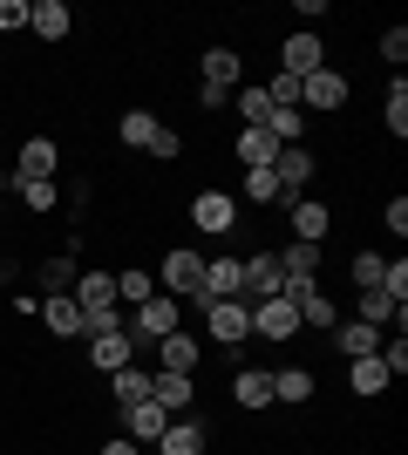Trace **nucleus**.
<instances>
[{"instance_id": "nucleus-29", "label": "nucleus", "mask_w": 408, "mask_h": 455, "mask_svg": "<svg viewBox=\"0 0 408 455\" xmlns=\"http://www.w3.org/2000/svg\"><path fill=\"white\" fill-rule=\"evenodd\" d=\"M109 380H116V408H136V401H150V374H143V367H116V374H109Z\"/></svg>"}, {"instance_id": "nucleus-37", "label": "nucleus", "mask_w": 408, "mask_h": 455, "mask_svg": "<svg viewBox=\"0 0 408 455\" xmlns=\"http://www.w3.org/2000/svg\"><path fill=\"white\" fill-rule=\"evenodd\" d=\"M245 197H252V204H279V177L272 171H245Z\"/></svg>"}, {"instance_id": "nucleus-38", "label": "nucleus", "mask_w": 408, "mask_h": 455, "mask_svg": "<svg viewBox=\"0 0 408 455\" xmlns=\"http://www.w3.org/2000/svg\"><path fill=\"white\" fill-rule=\"evenodd\" d=\"M381 266H388L381 251H361V259H354V285H361V292H374V285H381Z\"/></svg>"}, {"instance_id": "nucleus-41", "label": "nucleus", "mask_w": 408, "mask_h": 455, "mask_svg": "<svg viewBox=\"0 0 408 455\" xmlns=\"http://www.w3.org/2000/svg\"><path fill=\"white\" fill-rule=\"evenodd\" d=\"M14 28H28V0H0V35H14Z\"/></svg>"}, {"instance_id": "nucleus-36", "label": "nucleus", "mask_w": 408, "mask_h": 455, "mask_svg": "<svg viewBox=\"0 0 408 455\" xmlns=\"http://www.w3.org/2000/svg\"><path fill=\"white\" fill-rule=\"evenodd\" d=\"M381 61H388L395 76H402V61H408V28H402V20H395L388 35H381Z\"/></svg>"}, {"instance_id": "nucleus-14", "label": "nucleus", "mask_w": 408, "mask_h": 455, "mask_svg": "<svg viewBox=\"0 0 408 455\" xmlns=\"http://www.w3.org/2000/svg\"><path fill=\"white\" fill-rule=\"evenodd\" d=\"M164 428H171V415H164L156 401H136V408H123V435H130L136 449H143V442L156 449V435H164Z\"/></svg>"}, {"instance_id": "nucleus-28", "label": "nucleus", "mask_w": 408, "mask_h": 455, "mask_svg": "<svg viewBox=\"0 0 408 455\" xmlns=\"http://www.w3.org/2000/svg\"><path fill=\"white\" fill-rule=\"evenodd\" d=\"M272 401H313V374L307 367H279V374H272Z\"/></svg>"}, {"instance_id": "nucleus-3", "label": "nucleus", "mask_w": 408, "mask_h": 455, "mask_svg": "<svg viewBox=\"0 0 408 455\" xmlns=\"http://www.w3.org/2000/svg\"><path fill=\"white\" fill-rule=\"evenodd\" d=\"M245 292V259H204V292H197V313L218 299H238Z\"/></svg>"}, {"instance_id": "nucleus-17", "label": "nucleus", "mask_w": 408, "mask_h": 455, "mask_svg": "<svg viewBox=\"0 0 408 455\" xmlns=\"http://www.w3.org/2000/svg\"><path fill=\"white\" fill-rule=\"evenodd\" d=\"M232 401H238V408H252V415H259V408H272V374H266V367H238Z\"/></svg>"}, {"instance_id": "nucleus-18", "label": "nucleus", "mask_w": 408, "mask_h": 455, "mask_svg": "<svg viewBox=\"0 0 408 455\" xmlns=\"http://www.w3.org/2000/svg\"><path fill=\"white\" fill-rule=\"evenodd\" d=\"M381 340H388V333H381V326H361V320L333 326V347H340L348 361H361V354H381Z\"/></svg>"}, {"instance_id": "nucleus-22", "label": "nucleus", "mask_w": 408, "mask_h": 455, "mask_svg": "<svg viewBox=\"0 0 408 455\" xmlns=\"http://www.w3.org/2000/svg\"><path fill=\"white\" fill-rule=\"evenodd\" d=\"M279 259V279H313L320 272V245H307V238H286V251H272Z\"/></svg>"}, {"instance_id": "nucleus-27", "label": "nucleus", "mask_w": 408, "mask_h": 455, "mask_svg": "<svg viewBox=\"0 0 408 455\" xmlns=\"http://www.w3.org/2000/svg\"><path fill=\"white\" fill-rule=\"evenodd\" d=\"M381 116H388L395 143L408 136V76H388V95H381Z\"/></svg>"}, {"instance_id": "nucleus-13", "label": "nucleus", "mask_w": 408, "mask_h": 455, "mask_svg": "<svg viewBox=\"0 0 408 455\" xmlns=\"http://www.w3.org/2000/svg\"><path fill=\"white\" fill-rule=\"evenodd\" d=\"M197 354H204V347H197L191 333H184V326L156 340V367H164V374H197Z\"/></svg>"}, {"instance_id": "nucleus-26", "label": "nucleus", "mask_w": 408, "mask_h": 455, "mask_svg": "<svg viewBox=\"0 0 408 455\" xmlns=\"http://www.w3.org/2000/svg\"><path fill=\"white\" fill-rule=\"evenodd\" d=\"M272 156H279V143L266 130H238V164L245 171H272Z\"/></svg>"}, {"instance_id": "nucleus-30", "label": "nucleus", "mask_w": 408, "mask_h": 455, "mask_svg": "<svg viewBox=\"0 0 408 455\" xmlns=\"http://www.w3.org/2000/svg\"><path fill=\"white\" fill-rule=\"evenodd\" d=\"M266 136L279 143V150H286V143H307V116H300V109H272L266 116Z\"/></svg>"}, {"instance_id": "nucleus-10", "label": "nucleus", "mask_w": 408, "mask_h": 455, "mask_svg": "<svg viewBox=\"0 0 408 455\" xmlns=\"http://www.w3.org/2000/svg\"><path fill=\"white\" fill-rule=\"evenodd\" d=\"M279 259H272V251H252V259H245V292H238V299L245 306H259V299H279Z\"/></svg>"}, {"instance_id": "nucleus-5", "label": "nucleus", "mask_w": 408, "mask_h": 455, "mask_svg": "<svg viewBox=\"0 0 408 455\" xmlns=\"http://www.w3.org/2000/svg\"><path fill=\"white\" fill-rule=\"evenodd\" d=\"M348 102V76L340 68H313L307 82H300V109H320V116H333Z\"/></svg>"}, {"instance_id": "nucleus-9", "label": "nucleus", "mask_w": 408, "mask_h": 455, "mask_svg": "<svg viewBox=\"0 0 408 455\" xmlns=\"http://www.w3.org/2000/svg\"><path fill=\"white\" fill-rule=\"evenodd\" d=\"M300 333V313L286 299H259L252 306V340H292Z\"/></svg>"}, {"instance_id": "nucleus-12", "label": "nucleus", "mask_w": 408, "mask_h": 455, "mask_svg": "<svg viewBox=\"0 0 408 455\" xmlns=\"http://www.w3.org/2000/svg\"><path fill=\"white\" fill-rule=\"evenodd\" d=\"M204 442H212V435H204V421H197V415H177L171 428L156 435V455H204Z\"/></svg>"}, {"instance_id": "nucleus-11", "label": "nucleus", "mask_w": 408, "mask_h": 455, "mask_svg": "<svg viewBox=\"0 0 408 455\" xmlns=\"http://www.w3.org/2000/svg\"><path fill=\"white\" fill-rule=\"evenodd\" d=\"M136 347H143V340H136L130 326H123V333H96V340H89V361H96L102 374H116V367L136 361Z\"/></svg>"}, {"instance_id": "nucleus-23", "label": "nucleus", "mask_w": 408, "mask_h": 455, "mask_svg": "<svg viewBox=\"0 0 408 455\" xmlns=\"http://www.w3.org/2000/svg\"><path fill=\"white\" fill-rule=\"evenodd\" d=\"M76 306H82V313L116 306V272H82V279H76Z\"/></svg>"}, {"instance_id": "nucleus-16", "label": "nucleus", "mask_w": 408, "mask_h": 455, "mask_svg": "<svg viewBox=\"0 0 408 455\" xmlns=\"http://www.w3.org/2000/svg\"><path fill=\"white\" fill-rule=\"evenodd\" d=\"M55 164H61V150L48 143V136H28V143H20V156H14V171L28 177V184H41V177H55Z\"/></svg>"}, {"instance_id": "nucleus-46", "label": "nucleus", "mask_w": 408, "mask_h": 455, "mask_svg": "<svg viewBox=\"0 0 408 455\" xmlns=\"http://www.w3.org/2000/svg\"><path fill=\"white\" fill-rule=\"evenodd\" d=\"M0 211H7V190H0Z\"/></svg>"}, {"instance_id": "nucleus-20", "label": "nucleus", "mask_w": 408, "mask_h": 455, "mask_svg": "<svg viewBox=\"0 0 408 455\" xmlns=\"http://www.w3.org/2000/svg\"><path fill=\"white\" fill-rule=\"evenodd\" d=\"M28 28L41 41H68V7L61 0H28Z\"/></svg>"}, {"instance_id": "nucleus-34", "label": "nucleus", "mask_w": 408, "mask_h": 455, "mask_svg": "<svg viewBox=\"0 0 408 455\" xmlns=\"http://www.w3.org/2000/svg\"><path fill=\"white\" fill-rule=\"evenodd\" d=\"M20 204H28V211H55L61 204V184H55V177H41V184L20 177Z\"/></svg>"}, {"instance_id": "nucleus-33", "label": "nucleus", "mask_w": 408, "mask_h": 455, "mask_svg": "<svg viewBox=\"0 0 408 455\" xmlns=\"http://www.w3.org/2000/svg\"><path fill=\"white\" fill-rule=\"evenodd\" d=\"M156 292V272H123L116 279V306H143Z\"/></svg>"}, {"instance_id": "nucleus-31", "label": "nucleus", "mask_w": 408, "mask_h": 455, "mask_svg": "<svg viewBox=\"0 0 408 455\" xmlns=\"http://www.w3.org/2000/svg\"><path fill=\"white\" fill-rule=\"evenodd\" d=\"M238 116H245V130H266V116H272V95H266V82L238 89Z\"/></svg>"}, {"instance_id": "nucleus-7", "label": "nucleus", "mask_w": 408, "mask_h": 455, "mask_svg": "<svg viewBox=\"0 0 408 455\" xmlns=\"http://www.w3.org/2000/svg\"><path fill=\"white\" fill-rule=\"evenodd\" d=\"M191 225L212 231V238H225V231L238 225V204L225 197V190H197V197H191Z\"/></svg>"}, {"instance_id": "nucleus-45", "label": "nucleus", "mask_w": 408, "mask_h": 455, "mask_svg": "<svg viewBox=\"0 0 408 455\" xmlns=\"http://www.w3.org/2000/svg\"><path fill=\"white\" fill-rule=\"evenodd\" d=\"M96 455H136V442H130V435H123V442H102Z\"/></svg>"}, {"instance_id": "nucleus-24", "label": "nucleus", "mask_w": 408, "mask_h": 455, "mask_svg": "<svg viewBox=\"0 0 408 455\" xmlns=\"http://www.w3.org/2000/svg\"><path fill=\"white\" fill-rule=\"evenodd\" d=\"M348 380H354V395H388V387H395L388 367H381V354H361V361H348Z\"/></svg>"}, {"instance_id": "nucleus-21", "label": "nucleus", "mask_w": 408, "mask_h": 455, "mask_svg": "<svg viewBox=\"0 0 408 455\" xmlns=\"http://www.w3.org/2000/svg\"><path fill=\"white\" fill-rule=\"evenodd\" d=\"M354 320H361V326H388V320L402 326V320H408V306H395L388 292L374 285V292H361V299H354Z\"/></svg>"}, {"instance_id": "nucleus-39", "label": "nucleus", "mask_w": 408, "mask_h": 455, "mask_svg": "<svg viewBox=\"0 0 408 455\" xmlns=\"http://www.w3.org/2000/svg\"><path fill=\"white\" fill-rule=\"evenodd\" d=\"M381 367H388V380L408 374V340H402V333H395V340H381Z\"/></svg>"}, {"instance_id": "nucleus-6", "label": "nucleus", "mask_w": 408, "mask_h": 455, "mask_svg": "<svg viewBox=\"0 0 408 455\" xmlns=\"http://www.w3.org/2000/svg\"><path fill=\"white\" fill-rule=\"evenodd\" d=\"M313 68H327L320 35H286V41H279V76H300V82H307Z\"/></svg>"}, {"instance_id": "nucleus-43", "label": "nucleus", "mask_w": 408, "mask_h": 455, "mask_svg": "<svg viewBox=\"0 0 408 455\" xmlns=\"http://www.w3.org/2000/svg\"><path fill=\"white\" fill-rule=\"evenodd\" d=\"M41 285H48V292H68V259H48V266H41Z\"/></svg>"}, {"instance_id": "nucleus-8", "label": "nucleus", "mask_w": 408, "mask_h": 455, "mask_svg": "<svg viewBox=\"0 0 408 455\" xmlns=\"http://www.w3.org/2000/svg\"><path fill=\"white\" fill-rule=\"evenodd\" d=\"M150 401H156V408H164V415H191V401H197V380L191 374H164V367H156V374H150Z\"/></svg>"}, {"instance_id": "nucleus-19", "label": "nucleus", "mask_w": 408, "mask_h": 455, "mask_svg": "<svg viewBox=\"0 0 408 455\" xmlns=\"http://www.w3.org/2000/svg\"><path fill=\"white\" fill-rule=\"evenodd\" d=\"M327 225H333V211L320 204V197H300V204H292V238L320 245V238H327Z\"/></svg>"}, {"instance_id": "nucleus-32", "label": "nucleus", "mask_w": 408, "mask_h": 455, "mask_svg": "<svg viewBox=\"0 0 408 455\" xmlns=\"http://www.w3.org/2000/svg\"><path fill=\"white\" fill-rule=\"evenodd\" d=\"M238 76H245V68H238L232 48H204V82H225V89H238Z\"/></svg>"}, {"instance_id": "nucleus-35", "label": "nucleus", "mask_w": 408, "mask_h": 455, "mask_svg": "<svg viewBox=\"0 0 408 455\" xmlns=\"http://www.w3.org/2000/svg\"><path fill=\"white\" fill-rule=\"evenodd\" d=\"M381 292H388L395 306H408V259H388V266H381Z\"/></svg>"}, {"instance_id": "nucleus-42", "label": "nucleus", "mask_w": 408, "mask_h": 455, "mask_svg": "<svg viewBox=\"0 0 408 455\" xmlns=\"http://www.w3.org/2000/svg\"><path fill=\"white\" fill-rule=\"evenodd\" d=\"M232 95H238V89H225V82H197V102H204V109H225Z\"/></svg>"}, {"instance_id": "nucleus-4", "label": "nucleus", "mask_w": 408, "mask_h": 455, "mask_svg": "<svg viewBox=\"0 0 408 455\" xmlns=\"http://www.w3.org/2000/svg\"><path fill=\"white\" fill-rule=\"evenodd\" d=\"M130 333H136V340H143V347H156V340H164V333H177V299H171V292H150V299L136 306Z\"/></svg>"}, {"instance_id": "nucleus-25", "label": "nucleus", "mask_w": 408, "mask_h": 455, "mask_svg": "<svg viewBox=\"0 0 408 455\" xmlns=\"http://www.w3.org/2000/svg\"><path fill=\"white\" fill-rule=\"evenodd\" d=\"M156 130H164V123H156L150 109H123V123H116L123 150H150V143H156Z\"/></svg>"}, {"instance_id": "nucleus-2", "label": "nucleus", "mask_w": 408, "mask_h": 455, "mask_svg": "<svg viewBox=\"0 0 408 455\" xmlns=\"http://www.w3.org/2000/svg\"><path fill=\"white\" fill-rule=\"evenodd\" d=\"M204 326H212L218 347H232V354H238V347L252 340V306H245V299H218V306H204Z\"/></svg>"}, {"instance_id": "nucleus-15", "label": "nucleus", "mask_w": 408, "mask_h": 455, "mask_svg": "<svg viewBox=\"0 0 408 455\" xmlns=\"http://www.w3.org/2000/svg\"><path fill=\"white\" fill-rule=\"evenodd\" d=\"M41 320H48V333H61V340H82V306H76V292H48V299H41Z\"/></svg>"}, {"instance_id": "nucleus-1", "label": "nucleus", "mask_w": 408, "mask_h": 455, "mask_svg": "<svg viewBox=\"0 0 408 455\" xmlns=\"http://www.w3.org/2000/svg\"><path fill=\"white\" fill-rule=\"evenodd\" d=\"M156 292H171V299H191L197 306V292H204V259H197L191 245H177L164 266H156Z\"/></svg>"}, {"instance_id": "nucleus-40", "label": "nucleus", "mask_w": 408, "mask_h": 455, "mask_svg": "<svg viewBox=\"0 0 408 455\" xmlns=\"http://www.w3.org/2000/svg\"><path fill=\"white\" fill-rule=\"evenodd\" d=\"M150 156H156V164H177V156H184V136H177V130H156Z\"/></svg>"}, {"instance_id": "nucleus-44", "label": "nucleus", "mask_w": 408, "mask_h": 455, "mask_svg": "<svg viewBox=\"0 0 408 455\" xmlns=\"http://www.w3.org/2000/svg\"><path fill=\"white\" fill-rule=\"evenodd\" d=\"M381 218H388V231L402 238V231H408V197H388V211H381Z\"/></svg>"}]
</instances>
